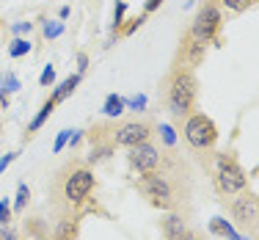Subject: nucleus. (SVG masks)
<instances>
[{"label": "nucleus", "instance_id": "obj_33", "mask_svg": "<svg viewBox=\"0 0 259 240\" xmlns=\"http://www.w3.org/2000/svg\"><path fill=\"white\" fill-rule=\"evenodd\" d=\"M182 240H201V237H196V235H185Z\"/></svg>", "mask_w": 259, "mask_h": 240}, {"label": "nucleus", "instance_id": "obj_13", "mask_svg": "<svg viewBox=\"0 0 259 240\" xmlns=\"http://www.w3.org/2000/svg\"><path fill=\"white\" fill-rule=\"evenodd\" d=\"M209 232H212V235H221V237H229V240H243L237 232L232 229L229 221H224V218H212V221H209Z\"/></svg>", "mask_w": 259, "mask_h": 240}, {"label": "nucleus", "instance_id": "obj_14", "mask_svg": "<svg viewBox=\"0 0 259 240\" xmlns=\"http://www.w3.org/2000/svg\"><path fill=\"white\" fill-rule=\"evenodd\" d=\"M53 108H55V102H53V100H47V102H45V105H41V110H39V113H36V116H33V122H30V125H28V133H36V130H39V127H41V125H45V122H47V119H50V113H53Z\"/></svg>", "mask_w": 259, "mask_h": 240}, {"label": "nucleus", "instance_id": "obj_17", "mask_svg": "<svg viewBox=\"0 0 259 240\" xmlns=\"http://www.w3.org/2000/svg\"><path fill=\"white\" fill-rule=\"evenodd\" d=\"M0 89L9 91V94H11V91L20 89V80H17L14 72H3V75H0Z\"/></svg>", "mask_w": 259, "mask_h": 240}, {"label": "nucleus", "instance_id": "obj_29", "mask_svg": "<svg viewBox=\"0 0 259 240\" xmlns=\"http://www.w3.org/2000/svg\"><path fill=\"white\" fill-rule=\"evenodd\" d=\"M85 66H89V55L80 53V55H77V72H85Z\"/></svg>", "mask_w": 259, "mask_h": 240}, {"label": "nucleus", "instance_id": "obj_28", "mask_svg": "<svg viewBox=\"0 0 259 240\" xmlns=\"http://www.w3.org/2000/svg\"><path fill=\"white\" fill-rule=\"evenodd\" d=\"M30 28H33L30 22H14V28H11V30H14V33H30Z\"/></svg>", "mask_w": 259, "mask_h": 240}, {"label": "nucleus", "instance_id": "obj_23", "mask_svg": "<svg viewBox=\"0 0 259 240\" xmlns=\"http://www.w3.org/2000/svg\"><path fill=\"white\" fill-rule=\"evenodd\" d=\"M224 3H226V9H232V11H245L254 0H224Z\"/></svg>", "mask_w": 259, "mask_h": 240}, {"label": "nucleus", "instance_id": "obj_32", "mask_svg": "<svg viewBox=\"0 0 259 240\" xmlns=\"http://www.w3.org/2000/svg\"><path fill=\"white\" fill-rule=\"evenodd\" d=\"M0 240H14V235L9 232V226H6V224H0Z\"/></svg>", "mask_w": 259, "mask_h": 240}, {"label": "nucleus", "instance_id": "obj_19", "mask_svg": "<svg viewBox=\"0 0 259 240\" xmlns=\"http://www.w3.org/2000/svg\"><path fill=\"white\" fill-rule=\"evenodd\" d=\"M28 199H30V190H28V185H20V190H17V202H14V207H17V210H25Z\"/></svg>", "mask_w": 259, "mask_h": 240}, {"label": "nucleus", "instance_id": "obj_11", "mask_svg": "<svg viewBox=\"0 0 259 240\" xmlns=\"http://www.w3.org/2000/svg\"><path fill=\"white\" fill-rule=\"evenodd\" d=\"M163 232L168 240H182L185 235H188V229H185V221L180 218V215H168V218L163 221Z\"/></svg>", "mask_w": 259, "mask_h": 240}, {"label": "nucleus", "instance_id": "obj_3", "mask_svg": "<svg viewBox=\"0 0 259 240\" xmlns=\"http://www.w3.org/2000/svg\"><path fill=\"white\" fill-rule=\"evenodd\" d=\"M185 141H188L193 149H209V146L218 141V127L215 122L204 113H193L185 125Z\"/></svg>", "mask_w": 259, "mask_h": 240}, {"label": "nucleus", "instance_id": "obj_20", "mask_svg": "<svg viewBox=\"0 0 259 240\" xmlns=\"http://www.w3.org/2000/svg\"><path fill=\"white\" fill-rule=\"evenodd\" d=\"M124 108H130V110H144V108H146V97H144V94L130 97V100H124Z\"/></svg>", "mask_w": 259, "mask_h": 240}, {"label": "nucleus", "instance_id": "obj_1", "mask_svg": "<svg viewBox=\"0 0 259 240\" xmlns=\"http://www.w3.org/2000/svg\"><path fill=\"white\" fill-rule=\"evenodd\" d=\"M138 190H141V193H144L155 207H163V210H171V207L177 205L174 190H171L168 180H165L163 174H155V171H146V174L141 177V180H138Z\"/></svg>", "mask_w": 259, "mask_h": 240}, {"label": "nucleus", "instance_id": "obj_27", "mask_svg": "<svg viewBox=\"0 0 259 240\" xmlns=\"http://www.w3.org/2000/svg\"><path fill=\"white\" fill-rule=\"evenodd\" d=\"M53 80H55V69H53V66H45V72H41L39 83H41V86H50Z\"/></svg>", "mask_w": 259, "mask_h": 240}, {"label": "nucleus", "instance_id": "obj_24", "mask_svg": "<svg viewBox=\"0 0 259 240\" xmlns=\"http://www.w3.org/2000/svg\"><path fill=\"white\" fill-rule=\"evenodd\" d=\"M72 138V130H61L58 133V138H55V146H53V152H61L66 146V141Z\"/></svg>", "mask_w": 259, "mask_h": 240}, {"label": "nucleus", "instance_id": "obj_16", "mask_svg": "<svg viewBox=\"0 0 259 240\" xmlns=\"http://www.w3.org/2000/svg\"><path fill=\"white\" fill-rule=\"evenodd\" d=\"M28 53H30V42L28 39H14L11 42V47H9L11 58H22V55H28Z\"/></svg>", "mask_w": 259, "mask_h": 240}, {"label": "nucleus", "instance_id": "obj_4", "mask_svg": "<svg viewBox=\"0 0 259 240\" xmlns=\"http://www.w3.org/2000/svg\"><path fill=\"white\" fill-rule=\"evenodd\" d=\"M245 185H248V177H245V171L237 166V160L221 155L218 157V188L232 196V193H243Z\"/></svg>", "mask_w": 259, "mask_h": 240}, {"label": "nucleus", "instance_id": "obj_22", "mask_svg": "<svg viewBox=\"0 0 259 240\" xmlns=\"http://www.w3.org/2000/svg\"><path fill=\"white\" fill-rule=\"evenodd\" d=\"M160 133H163V141L168 146L177 144V135H174V127H171V125H160Z\"/></svg>", "mask_w": 259, "mask_h": 240}, {"label": "nucleus", "instance_id": "obj_8", "mask_svg": "<svg viewBox=\"0 0 259 240\" xmlns=\"http://www.w3.org/2000/svg\"><path fill=\"white\" fill-rule=\"evenodd\" d=\"M130 163H133L141 174L155 171L160 166V152L152 144H146V141H144V144H138V146H130Z\"/></svg>", "mask_w": 259, "mask_h": 240}, {"label": "nucleus", "instance_id": "obj_5", "mask_svg": "<svg viewBox=\"0 0 259 240\" xmlns=\"http://www.w3.org/2000/svg\"><path fill=\"white\" fill-rule=\"evenodd\" d=\"M218 28H221V11L215 9V6H204V9L199 11V17H196L193 28H190V36L207 45V42L215 39Z\"/></svg>", "mask_w": 259, "mask_h": 240}, {"label": "nucleus", "instance_id": "obj_21", "mask_svg": "<svg viewBox=\"0 0 259 240\" xmlns=\"http://www.w3.org/2000/svg\"><path fill=\"white\" fill-rule=\"evenodd\" d=\"M124 11H127V3H124V0H116V11H113V25L116 28L124 22Z\"/></svg>", "mask_w": 259, "mask_h": 240}, {"label": "nucleus", "instance_id": "obj_25", "mask_svg": "<svg viewBox=\"0 0 259 240\" xmlns=\"http://www.w3.org/2000/svg\"><path fill=\"white\" fill-rule=\"evenodd\" d=\"M108 155H110V146H100V149H91L89 163H97V160H102V157H108Z\"/></svg>", "mask_w": 259, "mask_h": 240}, {"label": "nucleus", "instance_id": "obj_15", "mask_svg": "<svg viewBox=\"0 0 259 240\" xmlns=\"http://www.w3.org/2000/svg\"><path fill=\"white\" fill-rule=\"evenodd\" d=\"M102 113L105 116H121L124 113V100L116 97V94H108V100H105V105H102Z\"/></svg>", "mask_w": 259, "mask_h": 240}, {"label": "nucleus", "instance_id": "obj_18", "mask_svg": "<svg viewBox=\"0 0 259 240\" xmlns=\"http://www.w3.org/2000/svg\"><path fill=\"white\" fill-rule=\"evenodd\" d=\"M61 33H64V25H61V22H55V20L45 22V36L47 39H55V36H61Z\"/></svg>", "mask_w": 259, "mask_h": 240}, {"label": "nucleus", "instance_id": "obj_6", "mask_svg": "<svg viewBox=\"0 0 259 240\" xmlns=\"http://www.w3.org/2000/svg\"><path fill=\"white\" fill-rule=\"evenodd\" d=\"M91 188H94V174H91L89 169H77V171H72V174L66 177L64 196L72 202V205H80V202L91 193Z\"/></svg>", "mask_w": 259, "mask_h": 240}, {"label": "nucleus", "instance_id": "obj_31", "mask_svg": "<svg viewBox=\"0 0 259 240\" xmlns=\"http://www.w3.org/2000/svg\"><path fill=\"white\" fill-rule=\"evenodd\" d=\"M11 160H14V155H3V157H0V174L11 166Z\"/></svg>", "mask_w": 259, "mask_h": 240}, {"label": "nucleus", "instance_id": "obj_2", "mask_svg": "<svg viewBox=\"0 0 259 240\" xmlns=\"http://www.w3.org/2000/svg\"><path fill=\"white\" fill-rule=\"evenodd\" d=\"M196 102V77L190 72H180L171 83V91H168V105H171V113L174 116H185Z\"/></svg>", "mask_w": 259, "mask_h": 240}, {"label": "nucleus", "instance_id": "obj_10", "mask_svg": "<svg viewBox=\"0 0 259 240\" xmlns=\"http://www.w3.org/2000/svg\"><path fill=\"white\" fill-rule=\"evenodd\" d=\"M182 50H185V61H188L190 66H196V64H201V58H204L207 45L199 42V39H193V36H188V45H185Z\"/></svg>", "mask_w": 259, "mask_h": 240}, {"label": "nucleus", "instance_id": "obj_12", "mask_svg": "<svg viewBox=\"0 0 259 240\" xmlns=\"http://www.w3.org/2000/svg\"><path fill=\"white\" fill-rule=\"evenodd\" d=\"M77 83H80V72H77V75H69V77H66V80H64V83H61V86H58V89H55V94L50 97V100L55 102V105H58V102H64V100H66V97H69V94H72V91H75V89H77Z\"/></svg>", "mask_w": 259, "mask_h": 240}, {"label": "nucleus", "instance_id": "obj_7", "mask_svg": "<svg viewBox=\"0 0 259 240\" xmlns=\"http://www.w3.org/2000/svg\"><path fill=\"white\" fill-rule=\"evenodd\" d=\"M232 215L240 226H254L259 221V199L254 193H243L232 202Z\"/></svg>", "mask_w": 259, "mask_h": 240}, {"label": "nucleus", "instance_id": "obj_9", "mask_svg": "<svg viewBox=\"0 0 259 240\" xmlns=\"http://www.w3.org/2000/svg\"><path fill=\"white\" fill-rule=\"evenodd\" d=\"M146 138H149V125H144V122H127V125H121L113 135V141L119 146H138V144H144Z\"/></svg>", "mask_w": 259, "mask_h": 240}, {"label": "nucleus", "instance_id": "obj_30", "mask_svg": "<svg viewBox=\"0 0 259 240\" xmlns=\"http://www.w3.org/2000/svg\"><path fill=\"white\" fill-rule=\"evenodd\" d=\"M160 3H163V0H146V6H144V14H152V11H155Z\"/></svg>", "mask_w": 259, "mask_h": 240}, {"label": "nucleus", "instance_id": "obj_26", "mask_svg": "<svg viewBox=\"0 0 259 240\" xmlns=\"http://www.w3.org/2000/svg\"><path fill=\"white\" fill-rule=\"evenodd\" d=\"M9 221H11V205L3 199V202H0V224L9 226Z\"/></svg>", "mask_w": 259, "mask_h": 240}]
</instances>
